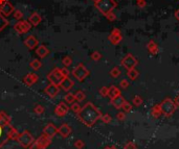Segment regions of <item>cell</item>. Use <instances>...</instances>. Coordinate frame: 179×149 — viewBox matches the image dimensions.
<instances>
[{
    "label": "cell",
    "mask_w": 179,
    "mask_h": 149,
    "mask_svg": "<svg viewBox=\"0 0 179 149\" xmlns=\"http://www.w3.org/2000/svg\"><path fill=\"white\" fill-rule=\"evenodd\" d=\"M78 117L82 123H84L87 127H92L96 122L101 119L102 113L93 103L87 102L84 106L81 107V111L78 113Z\"/></svg>",
    "instance_id": "obj_1"
},
{
    "label": "cell",
    "mask_w": 179,
    "mask_h": 149,
    "mask_svg": "<svg viewBox=\"0 0 179 149\" xmlns=\"http://www.w3.org/2000/svg\"><path fill=\"white\" fill-rule=\"evenodd\" d=\"M9 115L4 112H0V148L9 140H11V132L14 126Z\"/></svg>",
    "instance_id": "obj_2"
},
{
    "label": "cell",
    "mask_w": 179,
    "mask_h": 149,
    "mask_svg": "<svg viewBox=\"0 0 179 149\" xmlns=\"http://www.w3.org/2000/svg\"><path fill=\"white\" fill-rule=\"evenodd\" d=\"M96 6L103 15H108L110 11H113V9L116 6V3L113 0H98L96 2Z\"/></svg>",
    "instance_id": "obj_3"
},
{
    "label": "cell",
    "mask_w": 179,
    "mask_h": 149,
    "mask_svg": "<svg viewBox=\"0 0 179 149\" xmlns=\"http://www.w3.org/2000/svg\"><path fill=\"white\" fill-rule=\"evenodd\" d=\"M35 140L36 139L33 137V135L28 132V130H24L23 132L19 134V136H18L17 140L16 141H17L18 143L20 144L23 148H28Z\"/></svg>",
    "instance_id": "obj_4"
},
{
    "label": "cell",
    "mask_w": 179,
    "mask_h": 149,
    "mask_svg": "<svg viewBox=\"0 0 179 149\" xmlns=\"http://www.w3.org/2000/svg\"><path fill=\"white\" fill-rule=\"evenodd\" d=\"M71 73L79 81H84V80L86 79V77H88V75H89V70L85 67V65L79 64L75 68L72 69Z\"/></svg>",
    "instance_id": "obj_5"
},
{
    "label": "cell",
    "mask_w": 179,
    "mask_h": 149,
    "mask_svg": "<svg viewBox=\"0 0 179 149\" xmlns=\"http://www.w3.org/2000/svg\"><path fill=\"white\" fill-rule=\"evenodd\" d=\"M159 105H160V109H161V113H163V115H165V117L172 116V114H173V113L175 112V109H176L175 103L171 100L170 98H165V100L162 101Z\"/></svg>",
    "instance_id": "obj_6"
},
{
    "label": "cell",
    "mask_w": 179,
    "mask_h": 149,
    "mask_svg": "<svg viewBox=\"0 0 179 149\" xmlns=\"http://www.w3.org/2000/svg\"><path fill=\"white\" fill-rule=\"evenodd\" d=\"M64 78L65 77L62 75L61 70L59 68H55L52 72H49L48 74H47V79H48L49 83H52V85H56V86H59V87H60L61 83L63 81Z\"/></svg>",
    "instance_id": "obj_7"
},
{
    "label": "cell",
    "mask_w": 179,
    "mask_h": 149,
    "mask_svg": "<svg viewBox=\"0 0 179 149\" xmlns=\"http://www.w3.org/2000/svg\"><path fill=\"white\" fill-rule=\"evenodd\" d=\"M31 27H32V25H31V23L28 21H19L14 25V29L19 34H26L31 29Z\"/></svg>",
    "instance_id": "obj_8"
},
{
    "label": "cell",
    "mask_w": 179,
    "mask_h": 149,
    "mask_svg": "<svg viewBox=\"0 0 179 149\" xmlns=\"http://www.w3.org/2000/svg\"><path fill=\"white\" fill-rule=\"evenodd\" d=\"M136 64H137V60H135V57L131 54H128L124 60H121V65H123L126 69H128V70L134 68Z\"/></svg>",
    "instance_id": "obj_9"
},
{
    "label": "cell",
    "mask_w": 179,
    "mask_h": 149,
    "mask_svg": "<svg viewBox=\"0 0 179 149\" xmlns=\"http://www.w3.org/2000/svg\"><path fill=\"white\" fill-rule=\"evenodd\" d=\"M44 92L47 96H49L50 98H55L57 95L59 94L60 92V87L56 86V85H52V83H49L48 86L44 89Z\"/></svg>",
    "instance_id": "obj_10"
},
{
    "label": "cell",
    "mask_w": 179,
    "mask_h": 149,
    "mask_svg": "<svg viewBox=\"0 0 179 149\" xmlns=\"http://www.w3.org/2000/svg\"><path fill=\"white\" fill-rule=\"evenodd\" d=\"M36 141L38 142V144L40 145L41 149H46L47 147L52 144V138L47 137L46 135H44V134H42V135L40 136L39 138H37L36 139Z\"/></svg>",
    "instance_id": "obj_11"
},
{
    "label": "cell",
    "mask_w": 179,
    "mask_h": 149,
    "mask_svg": "<svg viewBox=\"0 0 179 149\" xmlns=\"http://www.w3.org/2000/svg\"><path fill=\"white\" fill-rule=\"evenodd\" d=\"M43 134L52 139V138L58 134V127H56L55 124H52V123L46 124V126L43 128Z\"/></svg>",
    "instance_id": "obj_12"
},
{
    "label": "cell",
    "mask_w": 179,
    "mask_h": 149,
    "mask_svg": "<svg viewBox=\"0 0 179 149\" xmlns=\"http://www.w3.org/2000/svg\"><path fill=\"white\" fill-rule=\"evenodd\" d=\"M14 11V6L12 5V3H9V1H5L2 5H0V14L3 16H9Z\"/></svg>",
    "instance_id": "obj_13"
},
{
    "label": "cell",
    "mask_w": 179,
    "mask_h": 149,
    "mask_svg": "<svg viewBox=\"0 0 179 149\" xmlns=\"http://www.w3.org/2000/svg\"><path fill=\"white\" fill-rule=\"evenodd\" d=\"M72 132V128L67 123H63L58 128V134L62 138H68Z\"/></svg>",
    "instance_id": "obj_14"
},
{
    "label": "cell",
    "mask_w": 179,
    "mask_h": 149,
    "mask_svg": "<svg viewBox=\"0 0 179 149\" xmlns=\"http://www.w3.org/2000/svg\"><path fill=\"white\" fill-rule=\"evenodd\" d=\"M38 79H39V77H38V75L36 73H28L23 78V81L27 87H32L33 85L37 83Z\"/></svg>",
    "instance_id": "obj_15"
},
{
    "label": "cell",
    "mask_w": 179,
    "mask_h": 149,
    "mask_svg": "<svg viewBox=\"0 0 179 149\" xmlns=\"http://www.w3.org/2000/svg\"><path fill=\"white\" fill-rule=\"evenodd\" d=\"M24 45L29 49V50H34L38 46V40L34 36H28L24 40Z\"/></svg>",
    "instance_id": "obj_16"
},
{
    "label": "cell",
    "mask_w": 179,
    "mask_h": 149,
    "mask_svg": "<svg viewBox=\"0 0 179 149\" xmlns=\"http://www.w3.org/2000/svg\"><path fill=\"white\" fill-rule=\"evenodd\" d=\"M73 86H75V83H73V81H72V80L70 79L69 77H66V78H64L63 81L61 83L60 88H61V89H63L64 91L69 92L70 90L72 89V87H73Z\"/></svg>",
    "instance_id": "obj_17"
},
{
    "label": "cell",
    "mask_w": 179,
    "mask_h": 149,
    "mask_svg": "<svg viewBox=\"0 0 179 149\" xmlns=\"http://www.w3.org/2000/svg\"><path fill=\"white\" fill-rule=\"evenodd\" d=\"M109 40L111 41V43L112 44H119L121 40V32H119V29H114L112 32V34H110L109 37Z\"/></svg>",
    "instance_id": "obj_18"
},
{
    "label": "cell",
    "mask_w": 179,
    "mask_h": 149,
    "mask_svg": "<svg viewBox=\"0 0 179 149\" xmlns=\"http://www.w3.org/2000/svg\"><path fill=\"white\" fill-rule=\"evenodd\" d=\"M36 53H37V55L39 57L44 58V57L47 56V55L49 54V50H48V48H47L46 46L39 45L37 47V49H36Z\"/></svg>",
    "instance_id": "obj_19"
},
{
    "label": "cell",
    "mask_w": 179,
    "mask_h": 149,
    "mask_svg": "<svg viewBox=\"0 0 179 149\" xmlns=\"http://www.w3.org/2000/svg\"><path fill=\"white\" fill-rule=\"evenodd\" d=\"M125 102H126V100H125V98L123 97L121 95H119V96H117V97L111 99V103H112V105L117 109H121V106L124 105Z\"/></svg>",
    "instance_id": "obj_20"
},
{
    "label": "cell",
    "mask_w": 179,
    "mask_h": 149,
    "mask_svg": "<svg viewBox=\"0 0 179 149\" xmlns=\"http://www.w3.org/2000/svg\"><path fill=\"white\" fill-rule=\"evenodd\" d=\"M41 20H42V18L39 14L37 13H34V14L31 15V17L28 18V22L31 23V25L32 26H37L40 24Z\"/></svg>",
    "instance_id": "obj_21"
},
{
    "label": "cell",
    "mask_w": 179,
    "mask_h": 149,
    "mask_svg": "<svg viewBox=\"0 0 179 149\" xmlns=\"http://www.w3.org/2000/svg\"><path fill=\"white\" fill-rule=\"evenodd\" d=\"M121 95V92H119V90L116 88V87L112 86L109 88V92H108V96H109L111 99H113V98L117 97V96H119Z\"/></svg>",
    "instance_id": "obj_22"
},
{
    "label": "cell",
    "mask_w": 179,
    "mask_h": 149,
    "mask_svg": "<svg viewBox=\"0 0 179 149\" xmlns=\"http://www.w3.org/2000/svg\"><path fill=\"white\" fill-rule=\"evenodd\" d=\"M64 100L67 104H72L73 102H75V94H72V93H67L65 95V97H64Z\"/></svg>",
    "instance_id": "obj_23"
},
{
    "label": "cell",
    "mask_w": 179,
    "mask_h": 149,
    "mask_svg": "<svg viewBox=\"0 0 179 149\" xmlns=\"http://www.w3.org/2000/svg\"><path fill=\"white\" fill-rule=\"evenodd\" d=\"M29 66H31V68H32L34 71H38V70L42 67V63H41L39 60H34L32 63H31Z\"/></svg>",
    "instance_id": "obj_24"
},
{
    "label": "cell",
    "mask_w": 179,
    "mask_h": 149,
    "mask_svg": "<svg viewBox=\"0 0 179 149\" xmlns=\"http://www.w3.org/2000/svg\"><path fill=\"white\" fill-rule=\"evenodd\" d=\"M127 75H128V77L130 78V79L135 80L136 78L138 77V72H137V71H136V70H135V69L133 68V69H130V70H128Z\"/></svg>",
    "instance_id": "obj_25"
},
{
    "label": "cell",
    "mask_w": 179,
    "mask_h": 149,
    "mask_svg": "<svg viewBox=\"0 0 179 149\" xmlns=\"http://www.w3.org/2000/svg\"><path fill=\"white\" fill-rule=\"evenodd\" d=\"M160 114H161V109H160V105L157 104V105H155L153 109H152V116H153L154 118H159Z\"/></svg>",
    "instance_id": "obj_26"
},
{
    "label": "cell",
    "mask_w": 179,
    "mask_h": 149,
    "mask_svg": "<svg viewBox=\"0 0 179 149\" xmlns=\"http://www.w3.org/2000/svg\"><path fill=\"white\" fill-rule=\"evenodd\" d=\"M55 114L57 115L58 117H64V116L67 114V112H66V111H64V109L58 104V105L56 106V109H55Z\"/></svg>",
    "instance_id": "obj_27"
},
{
    "label": "cell",
    "mask_w": 179,
    "mask_h": 149,
    "mask_svg": "<svg viewBox=\"0 0 179 149\" xmlns=\"http://www.w3.org/2000/svg\"><path fill=\"white\" fill-rule=\"evenodd\" d=\"M75 100L78 101V102H82V101L85 100L86 96H85V94H84L83 91H78L75 94Z\"/></svg>",
    "instance_id": "obj_28"
},
{
    "label": "cell",
    "mask_w": 179,
    "mask_h": 149,
    "mask_svg": "<svg viewBox=\"0 0 179 149\" xmlns=\"http://www.w3.org/2000/svg\"><path fill=\"white\" fill-rule=\"evenodd\" d=\"M148 49H149V51H150L152 54L157 53V45L154 43L153 41H151L150 43H149V45H148Z\"/></svg>",
    "instance_id": "obj_29"
},
{
    "label": "cell",
    "mask_w": 179,
    "mask_h": 149,
    "mask_svg": "<svg viewBox=\"0 0 179 149\" xmlns=\"http://www.w3.org/2000/svg\"><path fill=\"white\" fill-rule=\"evenodd\" d=\"M81 107L82 106L79 104V103H75V102H73L72 104H70V107L69 109H71L72 112L73 113H75V114H78L80 111H81Z\"/></svg>",
    "instance_id": "obj_30"
},
{
    "label": "cell",
    "mask_w": 179,
    "mask_h": 149,
    "mask_svg": "<svg viewBox=\"0 0 179 149\" xmlns=\"http://www.w3.org/2000/svg\"><path fill=\"white\" fill-rule=\"evenodd\" d=\"M44 111H45V109H44V106L41 105V104H37V105H35V107H34V112L37 115H42L44 113Z\"/></svg>",
    "instance_id": "obj_31"
},
{
    "label": "cell",
    "mask_w": 179,
    "mask_h": 149,
    "mask_svg": "<svg viewBox=\"0 0 179 149\" xmlns=\"http://www.w3.org/2000/svg\"><path fill=\"white\" fill-rule=\"evenodd\" d=\"M62 64H63L64 67L68 68V67H69L70 65L72 64V58L70 56H65V57H63V60H62Z\"/></svg>",
    "instance_id": "obj_32"
},
{
    "label": "cell",
    "mask_w": 179,
    "mask_h": 149,
    "mask_svg": "<svg viewBox=\"0 0 179 149\" xmlns=\"http://www.w3.org/2000/svg\"><path fill=\"white\" fill-rule=\"evenodd\" d=\"M110 75H111L113 78H117L119 75H121V70H119L117 67H114V68L110 71Z\"/></svg>",
    "instance_id": "obj_33"
},
{
    "label": "cell",
    "mask_w": 179,
    "mask_h": 149,
    "mask_svg": "<svg viewBox=\"0 0 179 149\" xmlns=\"http://www.w3.org/2000/svg\"><path fill=\"white\" fill-rule=\"evenodd\" d=\"M7 23L9 22H7V20H6L5 18L3 17V15L0 14V32H1L6 25H7Z\"/></svg>",
    "instance_id": "obj_34"
},
{
    "label": "cell",
    "mask_w": 179,
    "mask_h": 149,
    "mask_svg": "<svg viewBox=\"0 0 179 149\" xmlns=\"http://www.w3.org/2000/svg\"><path fill=\"white\" fill-rule=\"evenodd\" d=\"M75 149H83L85 147V142L83 140H77L73 144Z\"/></svg>",
    "instance_id": "obj_35"
},
{
    "label": "cell",
    "mask_w": 179,
    "mask_h": 149,
    "mask_svg": "<svg viewBox=\"0 0 179 149\" xmlns=\"http://www.w3.org/2000/svg\"><path fill=\"white\" fill-rule=\"evenodd\" d=\"M101 120L104 122V123H110L111 122V116L109 114H106V115H102L101 117Z\"/></svg>",
    "instance_id": "obj_36"
},
{
    "label": "cell",
    "mask_w": 179,
    "mask_h": 149,
    "mask_svg": "<svg viewBox=\"0 0 179 149\" xmlns=\"http://www.w3.org/2000/svg\"><path fill=\"white\" fill-rule=\"evenodd\" d=\"M90 57H91V60H100L102 58V54L100 52L94 51V52H92V54L90 55Z\"/></svg>",
    "instance_id": "obj_37"
},
{
    "label": "cell",
    "mask_w": 179,
    "mask_h": 149,
    "mask_svg": "<svg viewBox=\"0 0 179 149\" xmlns=\"http://www.w3.org/2000/svg\"><path fill=\"white\" fill-rule=\"evenodd\" d=\"M13 13H14V18L16 19V20H20V19H22V17H23L22 11H19V9H17V11H14Z\"/></svg>",
    "instance_id": "obj_38"
},
{
    "label": "cell",
    "mask_w": 179,
    "mask_h": 149,
    "mask_svg": "<svg viewBox=\"0 0 179 149\" xmlns=\"http://www.w3.org/2000/svg\"><path fill=\"white\" fill-rule=\"evenodd\" d=\"M18 136H19V132L15 127H13L12 132H11V140H17Z\"/></svg>",
    "instance_id": "obj_39"
},
{
    "label": "cell",
    "mask_w": 179,
    "mask_h": 149,
    "mask_svg": "<svg viewBox=\"0 0 179 149\" xmlns=\"http://www.w3.org/2000/svg\"><path fill=\"white\" fill-rule=\"evenodd\" d=\"M108 92H109V88H107V87H103V88L100 89V94H101L103 97L108 96Z\"/></svg>",
    "instance_id": "obj_40"
},
{
    "label": "cell",
    "mask_w": 179,
    "mask_h": 149,
    "mask_svg": "<svg viewBox=\"0 0 179 149\" xmlns=\"http://www.w3.org/2000/svg\"><path fill=\"white\" fill-rule=\"evenodd\" d=\"M61 70V73H62V75H63L64 77L66 78V77H69V70L66 68V67H63V68H61L60 69Z\"/></svg>",
    "instance_id": "obj_41"
},
{
    "label": "cell",
    "mask_w": 179,
    "mask_h": 149,
    "mask_svg": "<svg viewBox=\"0 0 179 149\" xmlns=\"http://www.w3.org/2000/svg\"><path fill=\"white\" fill-rule=\"evenodd\" d=\"M133 102H134V104L135 105H140L142 103V99L140 96H135V97L133 98Z\"/></svg>",
    "instance_id": "obj_42"
},
{
    "label": "cell",
    "mask_w": 179,
    "mask_h": 149,
    "mask_svg": "<svg viewBox=\"0 0 179 149\" xmlns=\"http://www.w3.org/2000/svg\"><path fill=\"white\" fill-rule=\"evenodd\" d=\"M124 149H136V146L133 142H128L124 146Z\"/></svg>",
    "instance_id": "obj_43"
},
{
    "label": "cell",
    "mask_w": 179,
    "mask_h": 149,
    "mask_svg": "<svg viewBox=\"0 0 179 149\" xmlns=\"http://www.w3.org/2000/svg\"><path fill=\"white\" fill-rule=\"evenodd\" d=\"M121 109H124L125 112H130V111H131V109H132V107H131L130 103H128L127 101H126V102L124 103V105L121 106Z\"/></svg>",
    "instance_id": "obj_44"
},
{
    "label": "cell",
    "mask_w": 179,
    "mask_h": 149,
    "mask_svg": "<svg viewBox=\"0 0 179 149\" xmlns=\"http://www.w3.org/2000/svg\"><path fill=\"white\" fill-rule=\"evenodd\" d=\"M129 85H130V83H128V80H126V79L121 80V83H119V86H121L123 89H127L128 87H129Z\"/></svg>",
    "instance_id": "obj_45"
},
{
    "label": "cell",
    "mask_w": 179,
    "mask_h": 149,
    "mask_svg": "<svg viewBox=\"0 0 179 149\" xmlns=\"http://www.w3.org/2000/svg\"><path fill=\"white\" fill-rule=\"evenodd\" d=\"M29 149H41V147H40V145H39V144H38V142L37 141H34V142H33L32 143V145H31V146L28 147Z\"/></svg>",
    "instance_id": "obj_46"
},
{
    "label": "cell",
    "mask_w": 179,
    "mask_h": 149,
    "mask_svg": "<svg viewBox=\"0 0 179 149\" xmlns=\"http://www.w3.org/2000/svg\"><path fill=\"white\" fill-rule=\"evenodd\" d=\"M106 17L108 18V20L112 21V20H114V19H115V15L113 14V11H110L109 14L106 15Z\"/></svg>",
    "instance_id": "obj_47"
},
{
    "label": "cell",
    "mask_w": 179,
    "mask_h": 149,
    "mask_svg": "<svg viewBox=\"0 0 179 149\" xmlns=\"http://www.w3.org/2000/svg\"><path fill=\"white\" fill-rule=\"evenodd\" d=\"M116 118H117L119 120L123 121V120H125V118H126V115H125V113H119V114L116 115Z\"/></svg>",
    "instance_id": "obj_48"
},
{
    "label": "cell",
    "mask_w": 179,
    "mask_h": 149,
    "mask_svg": "<svg viewBox=\"0 0 179 149\" xmlns=\"http://www.w3.org/2000/svg\"><path fill=\"white\" fill-rule=\"evenodd\" d=\"M175 105H176V107H179V95L176 97V99H175Z\"/></svg>",
    "instance_id": "obj_49"
},
{
    "label": "cell",
    "mask_w": 179,
    "mask_h": 149,
    "mask_svg": "<svg viewBox=\"0 0 179 149\" xmlns=\"http://www.w3.org/2000/svg\"><path fill=\"white\" fill-rule=\"evenodd\" d=\"M175 17H176L177 20H179V9L176 11V13H175Z\"/></svg>",
    "instance_id": "obj_50"
},
{
    "label": "cell",
    "mask_w": 179,
    "mask_h": 149,
    "mask_svg": "<svg viewBox=\"0 0 179 149\" xmlns=\"http://www.w3.org/2000/svg\"><path fill=\"white\" fill-rule=\"evenodd\" d=\"M104 149H117L115 146H108V147H105Z\"/></svg>",
    "instance_id": "obj_51"
},
{
    "label": "cell",
    "mask_w": 179,
    "mask_h": 149,
    "mask_svg": "<svg viewBox=\"0 0 179 149\" xmlns=\"http://www.w3.org/2000/svg\"><path fill=\"white\" fill-rule=\"evenodd\" d=\"M5 1H6V0H0V5H2L3 3L5 2Z\"/></svg>",
    "instance_id": "obj_52"
},
{
    "label": "cell",
    "mask_w": 179,
    "mask_h": 149,
    "mask_svg": "<svg viewBox=\"0 0 179 149\" xmlns=\"http://www.w3.org/2000/svg\"><path fill=\"white\" fill-rule=\"evenodd\" d=\"M93 1H94V2H98V0H93Z\"/></svg>",
    "instance_id": "obj_53"
}]
</instances>
